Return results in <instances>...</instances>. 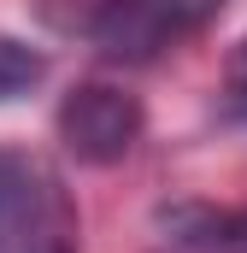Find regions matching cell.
Masks as SVG:
<instances>
[{
  "instance_id": "cell-2",
  "label": "cell",
  "mask_w": 247,
  "mask_h": 253,
  "mask_svg": "<svg viewBox=\"0 0 247 253\" xmlns=\"http://www.w3.org/2000/svg\"><path fill=\"white\" fill-rule=\"evenodd\" d=\"M0 253H82L65 183L30 153L0 147Z\"/></svg>"
},
{
  "instance_id": "cell-4",
  "label": "cell",
  "mask_w": 247,
  "mask_h": 253,
  "mask_svg": "<svg viewBox=\"0 0 247 253\" xmlns=\"http://www.w3.org/2000/svg\"><path fill=\"white\" fill-rule=\"evenodd\" d=\"M41 71H47V59H41L36 47H24L18 36H0V100L30 94V88L41 83Z\"/></svg>"
},
{
  "instance_id": "cell-1",
  "label": "cell",
  "mask_w": 247,
  "mask_h": 253,
  "mask_svg": "<svg viewBox=\"0 0 247 253\" xmlns=\"http://www.w3.org/2000/svg\"><path fill=\"white\" fill-rule=\"evenodd\" d=\"M218 12L224 0H88L77 12V30L112 65H147L200 36Z\"/></svg>"
},
{
  "instance_id": "cell-6",
  "label": "cell",
  "mask_w": 247,
  "mask_h": 253,
  "mask_svg": "<svg viewBox=\"0 0 247 253\" xmlns=\"http://www.w3.org/2000/svg\"><path fill=\"white\" fill-rule=\"evenodd\" d=\"M230 88H236V100L247 106V42L236 47V59H230Z\"/></svg>"
},
{
  "instance_id": "cell-5",
  "label": "cell",
  "mask_w": 247,
  "mask_h": 253,
  "mask_svg": "<svg viewBox=\"0 0 247 253\" xmlns=\"http://www.w3.org/2000/svg\"><path fill=\"white\" fill-rule=\"evenodd\" d=\"M212 248L218 253H247V212H230L212 224Z\"/></svg>"
},
{
  "instance_id": "cell-3",
  "label": "cell",
  "mask_w": 247,
  "mask_h": 253,
  "mask_svg": "<svg viewBox=\"0 0 247 253\" xmlns=\"http://www.w3.org/2000/svg\"><path fill=\"white\" fill-rule=\"evenodd\" d=\"M59 135H65V147L77 159L112 165L141 135V106H135V94H124L112 83H82V88L65 94V106H59Z\"/></svg>"
}]
</instances>
